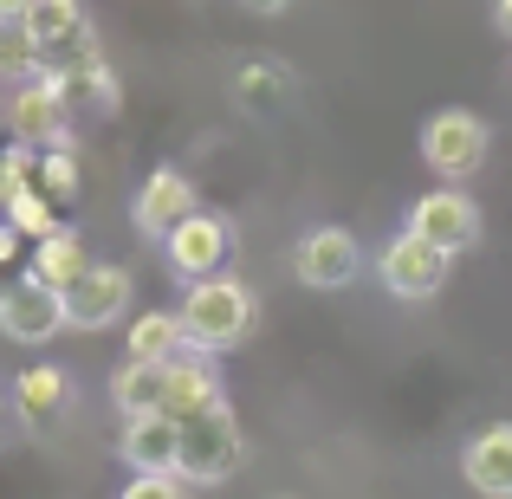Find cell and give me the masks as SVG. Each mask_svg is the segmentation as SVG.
Here are the masks:
<instances>
[{
	"instance_id": "1",
	"label": "cell",
	"mask_w": 512,
	"mask_h": 499,
	"mask_svg": "<svg viewBox=\"0 0 512 499\" xmlns=\"http://www.w3.org/2000/svg\"><path fill=\"white\" fill-rule=\"evenodd\" d=\"M175 312H182L188 344L208 350V357H221V350H234L240 337L253 331V292H247V279L214 273V279H201V286H188Z\"/></svg>"
},
{
	"instance_id": "2",
	"label": "cell",
	"mask_w": 512,
	"mask_h": 499,
	"mask_svg": "<svg viewBox=\"0 0 512 499\" xmlns=\"http://www.w3.org/2000/svg\"><path fill=\"white\" fill-rule=\"evenodd\" d=\"M247 467V435H240L234 409H208L195 422H182V454H175V474L188 487H227V480Z\"/></svg>"
},
{
	"instance_id": "3",
	"label": "cell",
	"mask_w": 512,
	"mask_h": 499,
	"mask_svg": "<svg viewBox=\"0 0 512 499\" xmlns=\"http://www.w3.org/2000/svg\"><path fill=\"white\" fill-rule=\"evenodd\" d=\"M487 156H493V124L467 104H448L422 124V163L441 182H467L474 169H487Z\"/></svg>"
},
{
	"instance_id": "4",
	"label": "cell",
	"mask_w": 512,
	"mask_h": 499,
	"mask_svg": "<svg viewBox=\"0 0 512 499\" xmlns=\"http://www.w3.org/2000/svg\"><path fill=\"white\" fill-rule=\"evenodd\" d=\"M448 273H454V253L435 247V240H422V234H409V227H402L396 240H383V253H376V279H383V292L402 299V305L435 299V292L448 286Z\"/></svg>"
},
{
	"instance_id": "5",
	"label": "cell",
	"mask_w": 512,
	"mask_h": 499,
	"mask_svg": "<svg viewBox=\"0 0 512 499\" xmlns=\"http://www.w3.org/2000/svg\"><path fill=\"white\" fill-rule=\"evenodd\" d=\"M65 85L59 78H26V85L7 91V130L26 143V150H65L72 143V124H65Z\"/></svg>"
},
{
	"instance_id": "6",
	"label": "cell",
	"mask_w": 512,
	"mask_h": 499,
	"mask_svg": "<svg viewBox=\"0 0 512 499\" xmlns=\"http://www.w3.org/2000/svg\"><path fill=\"white\" fill-rule=\"evenodd\" d=\"M227 253H234V227L221 221L214 208H195L182 227L163 240V260L175 279H188V286H201V279L227 273Z\"/></svg>"
},
{
	"instance_id": "7",
	"label": "cell",
	"mask_w": 512,
	"mask_h": 499,
	"mask_svg": "<svg viewBox=\"0 0 512 499\" xmlns=\"http://www.w3.org/2000/svg\"><path fill=\"white\" fill-rule=\"evenodd\" d=\"M59 299H65V325L72 331H111L137 299V279L124 266H85L72 286H59Z\"/></svg>"
},
{
	"instance_id": "8",
	"label": "cell",
	"mask_w": 512,
	"mask_h": 499,
	"mask_svg": "<svg viewBox=\"0 0 512 499\" xmlns=\"http://www.w3.org/2000/svg\"><path fill=\"white\" fill-rule=\"evenodd\" d=\"M357 273H363V247H357V234L338 227V221L312 227V234L292 247V279L312 286V292H344Z\"/></svg>"
},
{
	"instance_id": "9",
	"label": "cell",
	"mask_w": 512,
	"mask_h": 499,
	"mask_svg": "<svg viewBox=\"0 0 512 499\" xmlns=\"http://www.w3.org/2000/svg\"><path fill=\"white\" fill-rule=\"evenodd\" d=\"M59 331H65V299H59V286L20 273L7 292H0V337H7V344H52Z\"/></svg>"
},
{
	"instance_id": "10",
	"label": "cell",
	"mask_w": 512,
	"mask_h": 499,
	"mask_svg": "<svg viewBox=\"0 0 512 499\" xmlns=\"http://www.w3.org/2000/svg\"><path fill=\"white\" fill-rule=\"evenodd\" d=\"M195 208H201V195H195V182H188L182 169H150V182L137 188V201H130V227L156 247V240H169Z\"/></svg>"
},
{
	"instance_id": "11",
	"label": "cell",
	"mask_w": 512,
	"mask_h": 499,
	"mask_svg": "<svg viewBox=\"0 0 512 499\" xmlns=\"http://www.w3.org/2000/svg\"><path fill=\"white\" fill-rule=\"evenodd\" d=\"M409 234L435 240V247H448V253H467V247L480 240V208H474V195H461V188H428V195L409 208Z\"/></svg>"
},
{
	"instance_id": "12",
	"label": "cell",
	"mask_w": 512,
	"mask_h": 499,
	"mask_svg": "<svg viewBox=\"0 0 512 499\" xmlns=\"http://www.w3.org/2000/svg\"><path fill=\"white\" fill-rule=\"evenodd\" d=\"M221 409V370L208 350H182L169 363V389H163V415L169 422H195V415Z\"/></svg>"
},
{
	"instance_id": "13",
	"label": "cell",
	"mask_w": 512,
	"mask_h": 499,
	"mask_svg": "<svg viewBox=\"0 0 512 499\" xmlns=\"http://www.w3.org/2000/svg\"><path fill=\"white\" fill-rule=\"evenodd\" d=\"M13 409H20V422L33 428V435H52V428L65 422V409H72V383H65V370H52V363L20 370V376H13Z\"/></svg>"
},
{
	"instance_id": "14",
	"label": "cell",
	"mask_w": 512,
	"mask_h": 499,
	"mask_svg": "<svg viewBox=\"0 0 512 499\" xmlns=\"http://www.w3.org/2000/svg\"><path fill=\"white\" fill-rule=\"evenodd\" d=\"M461 474L480 499H512V422L480 428L461 448Z\"/></svg>"
},
{
	"instance_id": "15",
	"label": "cell",
	"mask_w": 512,
	"mask_h": 499,
	"mask_svg": "<svg viewBox=\"0 0 512 499\" xmlns=\"http://www.w3.org/2000/svg\"><path fill=\"white\" fill-rule=\"evenodd\" d=\"M117 454L130 461V474H175V454H182V422H169V415H130Z\"/></svg>"
},
{
	"instance_id": "16",
	"label": "cell",
	"mask_w": 512,
	"mask_h": 499,
	"mask_svg": "<svg viewBox=\"0 0 512 499\" xmlns=\"http://www.w3.org/2000/svg\"><path fill=\"white\" fill-rule=\"evenodd\" d=\"M20 26L33 33L39 59H46V52H65V46H78V39H91V13H85V0H33Z\"/></svg>"
},
{
	"instance_id": "17",
	"label": "cell",
	"mask_w": 512,
	"mask_h": 499,
	"mask_svg": "<svg viewBox=\"0 0 512 499\" xmlns=\"http://www.w3.org/2000/svg\"><path fill=\"white\" fill-rule=\"evenodd\" d=\"M163 389H169V363L124 357L117 376H111V396H117V409H124V422L130 415H163Z\"/></svg>"
},
{
	"instance_id": "18",
	"label": "cell",
	"mask_w": 512,
	"mask_h": 499,
	"mask_svg": "<svg viewBox=\"0 0 512 499\" xmlns=\"http://www.w3.org/2000/svg\"><path fill=\"white\" fill-rule=\"evenodd\" d=\"M85 240H78V227H52L46 240H33V279H46V286H72L78 273H85Z\"/></svg>"
},
{
	"instance_id": "19",
	"label": "cell",
	"mask_w": 512,
	"mask_h": 499,
	"mask_svg": "<svg viewBox=\"0 0 512 499\" xmlns=\"http://www.w3.org/2000/svg\"><path fill=\"white\" fill-rule=\"evenodd\" d=\"M182 350H195V344H188V331H182V312H143L137 325H130V357L175 363Z\"/></svg>"
},
{
	"instance_id": "20",
	"label": "cell",
	"mask_w": 512,
	"mask_h": 499,
	"mask_svg": "<svg viewBox=\"0 0 512 499\" xmlns=\"http://www.w3.org/2000/svg\"><path fill=\"white\" fill-rule=\"evenodd\" d=\"M286 65H273V59H247L240 65V78H234V98L247 104V111H279V104L292 98V85H286Z\"/></svg>"
},
{
	"instance_id": "21",
	"label": "cell",
	"mask_w": 512,
	"mask_h": 499,
	"mask_svg": "<svg viewBox=\"0 0 512 499\" xmlns=\"http://www.w3.org/2000/svg\"><path fill=\"white\" fill-rule=\"evenodd\" d=\"M26 78H39V46L26 26H7L0 33V85H26Z\"/></svg>"
},
{
	"instance_id": "22",
	"label": "cell",
	"mask_w": 512,
	"mask_h": 499,
	"mask_svg": "<svg viewBox=\"0 0 512 499\" xmlns=\"http://www.w3.org/2000/svg\"><path fill=\"white\" fill-rule=\"evenodd\" d=\"M39 195H46V201H72L78 195V156H72V143H65V150H39Z\"/></svg>"
},
{
	"instance_id": "23",
	"label": "cell",
	"mask_w": 512,
	"mask_h": 499,
	"mask_svg": "<svg viewBox=\"0 0 512 499\" xmlns=\"http://www.w3.org/2000/svg\"><path fill=\"white\" fill-rule=\"evenodd\" d=\"M0 208H7V221H13V227H20V234H26V240H46V234H52V227H59V221H52V208H46V195H39V188H26V195H13V201H0Z\"/></svg>"
},
{
	"instance_id": "24",
	"label": "cell",
	"mask_w": 512,
	"mask_h": 499,
	"mask_svg": "<svg viewBox=\"0 0 512 499\" xmlns=\"http://www.w3.org/2000/svg\"><path fill=\"white\" fill-rule=\"evenodd\" d=\"M117 499H195V487L182 474H130V487Z\"/></svg>"
},
{
	"instance_id": "25",
	"label": "cell",
	"mask_w": 512,
	"mask_h": 499,
	"mask_svg": "<svg viewBox=\"0 0 512 499\" xmlns=\"http://www.w3.org/2000/svg\"><path fill=\"white\" fill-rule=\"evenodd\" d=\"M240 7H247V13H260V20H279V13H292L299 0H240Z\"/></svg>"
},
{
	"instance_id": "26",
	"label": "cell",
	"mask_w": 512,
	"mask_h": 499,
	"mask_svg": "<svg viewBox=\"0 0 512 499\" xmlns=\"http://www.w3.org/2000/svg\"><path fill=\"white\" fill-rule=\"evenodd\" d=\"M493 33L512 39V0H493Z\"/></svg>"
},
{
	"instance_id": "27",
	"label": "cell",
	"mask_w": 512,
	"mask_h": 499,
	"mask_svg": "<svg viewBox=\"0 0 512 499\" xmlns=\"http://www.w3.org/2000/svg\"><path fill=\"white\" fill-rule=\"evenodd\" d=\"M26 7H33V0H0V20L20 26V20H26Z\"/></svg>"
},
{
	"instance_id": "28",
	"label": "cell",
	"mask_w": 512,
	"mask_h": 499,
	"mask_svg": "<svg viewBox=\"0 0 512 499\" xmlns=\"http://www.w3.org/2000/svg\"><path fill=\"white\" fill-rule=\"evenodd\" d=\"M0 33H7V20H0Z\"/></svg>"
}]
</instances>
